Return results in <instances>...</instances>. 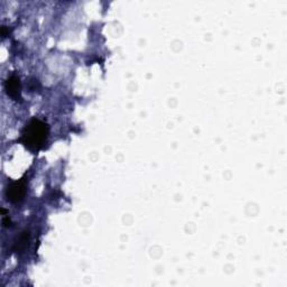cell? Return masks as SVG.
Returning <instances> with one entry per match:
<instances>
[{"mask_svg":"<svg viewBox=\"0 0 287 287\" xmlns=\"http://www.w3.org/2000/svg\"><path fill=\"white\" fill-rule=\"evenodd\" d=\"M48 135L49 127L47 123L37 118H33L21 129L18 142L24 145L28 150L37 153L46 144Z\"/></svg>","mask_w":287,"mask_h":287,"instance_id":"1","label":"cell"},{"mask_svg":"<svg viewBox=\"0 0 287 287\" xmlns=\"http://www.w3.org/2000/svg\"><path fill=\"white\" fill-rule=\"evenodd\" d=\"M26 191H27V181L25 177H22L18 181L10 182L8 184L7 190H6V196L7 200L11 203L18 204L20 202L24 201L26 196Z\"/></svg>","mask_w":287,"mask_h":287,"instance_id":"2","label":"cell"},{"mask_svg":"<svg viewBox=\"0 0 287 287\" xmlns=\"http://www.w3.org/2000/svg\"><path fill=\"white\" fill-rule=\"evenodd\" d=\"M5 89L6 92L9 95L11 99L19 100L21 99V84L19 77L17 75H11L7 79V81L5 82Z\"/></svg>","mask_w":287,"mask_h":287,"instance_id":"3","label":"cell"},{"mask_svg":"<svg viewBox=\"0 0 287 287\" xmlns=\"http://www.w3.org/2000/svg\"><path fill=\"white\" fill-rule=\"evenodd\" d=\"M30 231H24L21 234L20 237L18 238V240L16 241V244L14 246V250L17 252H22L24 251L27 247H28V241H30Z\"/></svg>","mask_w":287,"mask_h":287,"instance_id":"4","label":"cell"},{"mask_svg":"<svg viewBox=\"0 0 287 287\" xmlns=\"http://www.w3.org/2000/svg\"><path fill=\"white\" fill-rule=\"evenodd\" d=\"M3 224H4V227L5 228H10L11 227V220H10V218H9V216H7V215H5L4 216V219H3Z\"/></svg>","mask_w":287,"mask_h":287,"instance_id":"5","label":"cell"}]
</instances>
